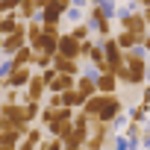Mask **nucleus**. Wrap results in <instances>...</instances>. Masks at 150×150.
Returning a JSON list of instances; mask_svg holds the SVG:
<instances>
[{"label": "nucleus", "mask_w": 150, "mask_h": 150, "mask_svg": "<svg viewBox=\"0 0 150 150\" xmlns=\"http://www.w3.org/2000/svg\"><path fill=\"white\" fill-rule=\"evenodd\" d=\"M15 71V65H12V59L9 56H3V62H0V80H6L9 77V74Z\"/></svg>", "instance_id": "27"}, {"label": "nucleus", "mask_w": 150, "mask_h": 150, "mask_svg": "<svg viewBox=\"0 0 150 150\" xmlns=\"http://www.w3.org/2000/svg\"><path fill=\"white\" fill-rule=\"evenodd\" d=\"M62 150H86V147H62Z\"/></svg>", "instance_id": "34"}, {"label": "nucleus", "mask_w": 150, "mask_h": 150, "mask_svg": "<svg viewBox=\"0 0 150 150\" xmlns=\"http://www.w3.org/2000/svg\"><path fill=\"white\" fill-rule=\"evenodd\" d=\"M15 150H35V144H30L27 138H21V141L15 144Z\"/></svg>", "instance_id": "29"}, {"label": "nucleus", "mask_w": 150, "mask_h": 150, "mask_svg": "<svg viewBox=\"0 0 150 150\" xmlns=\"http://www.w3.org/2000/svg\"><path fill=\"white\" fill-rule=\"evenodd\" d=\"M109 124H112V132H121V129L129 124V115H127V112H118V115H115Z\"/></svg>", "instance_id": "23"}, {"label": "nucleus", "mask_w": 150, "mask_h": 150, "mask_svg": "<svg viewBox=\"0 0 150 150\" xmlns=\"http://www.w3.org/2000/svg\"><path fill=\"white\" fill-rule=\"evenodd\" d=\"M94 86H97L100 94H115V91H118V77L109 74V71H100L97 77H94Z\"/></svg>", "instance_id": "8"}, {"label": "nucleus", "mask_w": 150, "mask_h": 150, "mask_svg": "<svg viewBox=\"0 0 150 150\" xmlns=\"http://www.w3.org/2000/svg\"><path fill=\"white\" fill-rule=\"evenodd\" d=\"M56 53H62V56H68V59H80V41L74 38L71 33H65V35H59V41H56Z\"/></svg>", "instance_id": "6"}, {"label": "nucleus", "mask_w": 150, "mask_h": 150, "mask_svg": "<svg viewBox=\"0 0 150 150\" xmlns=\"http://www.w3.org/2000/svg\"><path fill=\"white\" fill-rule=\"evenodd\" d=\"M21 138H24V135H21L18 129H3V132H0V147H15Z\"/></svg>", "instance_id": "19"}, {"label": "nucleus", "mask_w": 150, "mask_h": 150, "mask_svg": "<svg viewBox=\"0 0 150 150\" xmlns=\"http://www.w3.org/2000/svg\"><path fill=\"white\" fill-rule=\"evenodd\" d=\"M115 41H118V47H121V50H129V47L141 44V35H135V33H129V30H121V33L115 35Z\"/></svg>", "instance_id": "11"}, {"label": "nucleus", "mask_w": 150, "mask_h": 150, "mask_svg": "<svg viewBox=\"0 0 150 150\" xmlns=\"http://www.w3.org/2000/svg\"><path fill=\"white\" fill-rule=\"evenodd\" d=\"M38 147H41V150H62V138L50 135V138H44V141H41Z\"/></svg>", "instance_id": "26"}, {"label": "nucleus", "mask_w": 150, "mask_h": 150, "mask_svg": "<svg viewBox=\"0 0 150 150\" xmlns=\"http://www.w3.org/2000/svg\"><path fill=\"white\" fill-rule=\"evenodd\" d=\"M18 15H21V21L38 18V6L33 3V0H21V6H18Z\"/></svg>", "instance_id": "18"}, {"label": "nucleus", "mask_w": 150, "mask_h": 150, "mask_svg": "<svg viewBox=\"0 0 150 150\" xmlns=\"http://www.w3.org/2000/svg\"><path fill=\"white\" fill-rule=\"evenodd\" d=\"M24 138H27L30 144H35V150H38V144L44 141V132H41V127H35V124H30V129L24 132Z\"/></svg>", "instance_id": "20"}, {"label": "nucleus", "mask_w": 150, "mask_h": 150, "mask_svg": "<svg viewBox=\"0 0 150 150\" xmlns=\"http://www.w3.org/2000/svg\"><path fill=\"white\" fill-rule=\"evenodd\" d=\"M71 35L77 38V41H86V38L91 35V30H88V24H86V21H80V24H74V30H71Z\"/></svg>", "instance_id": "22"}, {"label": "nucleus", "mask_w": 150, "mask_h": 150, "mask_svg": "<svg viewBox=\"0 0 150 150\" xmlns=\"http://www.w3.org/2000/svg\"><path fill=\"white\" fill-rule=\"evenodd\" d=\"M118 112H124V100L118 94H106V103H103V112H100V121H112Z\"/></svg>", "instance_id": "9"}, {"label": "nucleus", "mask_w": 150, "mask_h": 150, "mask_svg": "<svg viewBox=\"0 0 150 150\" xmlns=\"http://www.w3.org/2000/svg\"><path fill=\"white\" fill-rule=\"evenodd\" d=\"M86 150H112V147H86Z\"/></svg>", "instance_id": "33"}, {"label": "nucleus", "mask_w": 150, "mask_h": 150, "mask_svg": "<svg viewBox=\"0 0 150 150\" xmlns=\"http://www.w3.org/2000/svg\"><path fill=\"white\" fill-rule=\"evenodd\" d=\"M0 15H3V12H0Z\"/></svg>", "instance_id": "37"}, {"label": "nucleus", "mask_w": 150, "mask_h": 150, "mask_svg": "<svg viewBox=\"0 0 150 150\" xmlns=\"http://www.w3.org/2000/svg\"><path fill=\"white\" fill-rule=\"evenodd\" d=\"M127 115H129V121H135V124H144V121L150 118V103H144V100H141V103H135V106H132Z\"/></svg>", "instance_id": "13"}, {"label": "nucleus", "mask_w": 150, "mask_h": 150, "mask_svg": "<svg viewBox=\"0 0 150 150\" xmlns=\"http://www.w3.org/2000/svg\"><path fill=\"white\" fill-rule=\"evenodd\" d=\"M141 132H144V124H135V121H129V124L124 127V135L129 138V144H141Z\"/></svg>", "instance_id": "16"}, {"label": "nucleus", "mask_w": 150, "mask_h": 150, "mask_svg": "<svg viewBox=\"0 0 150 150\" xmlns=\"http://www.w3.org/2000/svg\"><path fill=\"white\" fill-rule=\"evenodd\" d=\"M65 21H71V24L86 21V9H80V6H68V9H65Z\"/></svg>", "instance_id": "21"}, {"label": "nucleus", "mask_w": 150, "mask_h": 150, "mask_svg": "<svg viewBox=\"0 0 150 150\" xmlns=\"http://www.w3.org/2000/svg\"><path fill=\"white\" fill-rule=\"evenodd\" d=\"M38 112H41V100H24V121L27 124H35Z\"/></svg>", "instance_id": "15"}, {"label": "nucleus", "mask_w": 150, "mask_h": 150, "mask_svg": "<svg viewBox=\"0 0 150 150\" xmlns=\"http://www.w3.org/2000/svg\"><path fill=\"white\" fill-rule=\"evenodd\" d=\"M30 77H33V65H15V71L6 77V83H9V88H24L30 83Z\"/></svg>", "instance_id": "7"}, {"label": "nucleus", "mask_w": 150, "mask_h": 150, "mask_svg": "<svg viewBox=\"0 0 150 150\" xmlns=\"http://www.w3.org/2000/svg\"><path fill=\"white\" fill-rule=\"evenodd\" d=\"M59 74H71V77H80L83 74V65H80V59H68V56H62V53H53V62H50Z\"/></svg>", "instance_id": "4"}, {"label": "nucleus", "mask_w": 150, "mask_h": 150, "mask_svg": "<svg viewBox=\"0 0 150 150\" xmlns=\"http://www.w3.org/2000/svg\"><path fill=\"white\" fill-rule=\"evenodd\" d=\"M62 18H65V6L59 3V0H50L47 6L38 9V21L41 24H59Z\"/></svg>", "instance_id": "5"}, {"label": "nucleus", "mask_w": 150, "mask_h": 150, "mask_svg": "<svg viewBox=\"0 0 150 150\" xmlns=\"http://www.w3.org/2000/svg\"><path fill=\"white\" fill-rule=\"evenodd\" d=\"M109 147H112V150H127V147H129V138H127L124 132H118L115 138H109Z\"/></svg>", "instance_id": "25"}, {"label": "nucleus", "mask_w": 150, "mask_h": 150, "mask_svg": "<svg viewBox=\"0 0 150 150\" xmlns=\"http://www.w3.org/2000/svg\"><path fill=\"white\" fill-rule=\"evenodd\" d=\"M0 62H3V50H0Z\"/></svg>", "instance_id": "36"}, {"label": "nucleus", "mask_w": 150, "mask_h": 150, "mask_svg": "<svg viewBox=\"0 0 150 150\" xmlns=\"http://www.w3.org/2000/svg\"><path fill=\"white\" fill-rule=\"evenodd\" d=\"M33 56H35V50H33L30 44H24V47H18L9 59H12V65H33Z\"/></svg>", "instance_id": "12"}, {"label": "nucleus", "mask_w": 150, "mask_h": 150, "mask_svg": "<svg viewBox=\"0 0 150 150\" xmlns=\"http://www.w3.org/2000/svg\"><path fill=\"white\" fill-rule=\"evenodd\" d=\"M77 91L83 100H88L91 94H97V86H94V77H88V74H80L77 77Z\"/></svg>", "instance_id": "10"}, {"label": "nucleus", "mask_w": 150, "mask_h": 150, "mask_svg": "<svg viewBox=\"0 0 150 150\" xmlns=\"http://www.w3.org/2000/svg\"><path fill=\"white\" fill-rule=\"evenodd\" d=\"M24 44H27V24L21 21L15 33L3 35V44H0V50H3V56H12V53H15L18 47H24Z\"/></svg>", "instance_id": "2"}, {"label": "nucleus", "mask_w": 150, "mask_h": 150, "mask_svg": "<svg viewBox=\"0 0 150 150\" xmlns=\"http://www.w3.org/2000/svg\"><path fill=\"white\" fill-rule=\"evenodd\" d=\"M141 15H144V21H147V27H150V6H141Z\"/></svg>", "instance_id": "31"}, {"label": "nucleus", "mask_w": 150, "mask_h": 150, "mask_svg": "<svg viewBox=\"0 0 150 150\" xmlns=\"http://www.w3.org/2000/svg\"><path fill=\"white\" fill-rule=\"evenodd\" d=\"M62 106H71V109H80V106H83V97H80L77 86L68 88V91H62Z\"/></svg>", "instance_id": "17"}, {"label": "nucleus", "mask_w": 150, "mask_h": 150, "mask_svg": "<svg viewBox=\"0 0 150 150\" xmlns=\"http://www.w3.org/2000/svg\"><path fill=\"white\" fill-rule=\"evenodd\" d=\"M50 62H53V56H47V53L35 50V56H33V68H38V71H41V68H47Z\"/></svg>", "instance_id": "24"}, {"label": "nucleus", "mask_w": 150, "mask_h": 150, "mask_svg": "<svg viewBox=\"0 0 150 150\" xmlns=\"http://www.w3.org/2000/svg\"><path fill=\"white\" fill-rule=\"evenodd\" d=\"M38 38H41V21H38V18H30V21H27V44L33 47Z\"/></svg>", "instance_id": "14"}, {"label": "nucleus", "mask_w": 150, "mask_h": 150, "mask_svg": "<svg viewBox=\"0 0 150 150\" xmlns=\"http://www.w3.org/2000/svg\"><path fill=\"white\" fill-rule=\"evenodd\" d=\"M71 6H80V9H86V6H88V0H71Z\"/></svg>", "instance_id": "32"}, {"label": "nucleus", "mask_w": 150, "mask_h": 150, "mask_svg": "<svg viewBox=\"0 0 150 150\" xmlns=\"http://www.w3.org/2000/svg\"><path fill=\"white\" fill-rule=\"evenodd\" d=\"M100 44H103V53H106V71H109V74H115V71L124 65V50L118 47L115 35H106V38H100Z\"/></svg>", "instance_id": "1"}, {"label": "nucleus", "mask_w": 150, "mask_h": 150, "mask_svg": "<svg viewBox=\"0 0 150 150\" xmlns=\"http://www.w3.org/2000/svg\"><path fill=\"white\" fill-rule=\"evenodd\" d=\"M24 97H27V100H44V97H47V83H44L41 74H35V71H33L30 83L24 86Z\"/></svg>", "instance_id": "3"}, {"label": "nucleus", "mask_w": 150, "mask_h": 150, "mask_svg": "<svg viewBox=\"0 0 150 150\" xmlns=\"http://www.w3.org/2000/svg\"><path fill=\"white\" fill-rule=\"evenodd\" d=\"M44 100H47V106H50V109H59V106H62V94H56V91H47V97H44Z\"/></svg>", "instance_id": "28"}, {"label": "nucleus", "mask_w": 150, "mask_h": 150, "mask_svg": "<svg viewBox=\"0 0 150 150\" xmlns=\"http://www.w3.org/2000/svg\"><path fill=\"white\" fill-rule=\"evenodd\" d=\"M141 100L150 103V83H144V88H141Z\"/></svg>", "instance_id": "30"}, {"label": "nucleus", "mask_w": 150, "mask_h": 150, "mask_svg": "<svg viewBox=\"0 0 150 150\" xmlns=\"http://www.w3.org/2000/svg\"><path fill=\"white\" fill-rule=\"evenodd\" d=\"M0 150H15V147H0Z\"/></svg>", "instance_id": "35"}]
</instances>
